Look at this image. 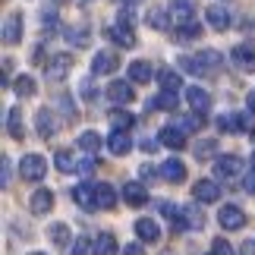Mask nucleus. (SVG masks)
I'll use <instances>...</instances> for the list:
<instances>
[{
  "mask_svg": "<svg viewBox=\"0 0 255 255\" xmlns=\"http://www.w3.org/2000/svg\"><path fill=\"white\" fill-rule=\"evenodd\" d=\"M243 189H246L249 195H255V167H252L246 176H243Z\"/></svg>",
  "mask_w": 255,
  "mask_h": 255,
  "instance_id": "45",
  "label": "nucleus"
},
{
  "mask_svg": "<svg viewBox=\"0 0 255 255\" xmlns=\"http://www.w3.org/2000/svg\"><path fill=\"white\" fill-rule=\"evenodd\" d=\"M57 104L63 107V117H66V120H76V117H79V114H76V104H73L66 95H60V101H57Z\"/></svg>",
  "mask_w": 255,
  "mask_h": 255,
  "instance_id": "40",
  "label": "nucleus"
},
{
  "mask_svg": "<svg viewBox=\"0 0 255 255\" xmlns=\"http://www.w3.org/2000/svg\"><path fill=\"white\" fill-rule=\"evenodd\" d=\"M111 123H114V129H129V126H132V117L129 114H126V111H114L111 114Z\"/></svg>",
  "mask_w": 255,
  "mask_h": 255,
  "instance_id": "36",
  "label": "nucleus"
},
{
  "mask_svg": "<svg viewBox=\"0 0 255 255\" xmlns=\"http://www.w3.org/2000/svg\"><path fill=\"white\" fill-rule=\"evenodd\" d=\"M73 202L79 205V208H85V211H95L98 208V192H95V186L92 183H79L73 189Z\"/></svg>",
  "mask_w": 255,
  "mask_h": 255,
  "instance_id": "8",
  "label": "nucleus"
},
{
  "mask_svg": "<svg viewBox=\"0 0 255 255\" xmlns=\"http://www.w3.org/2000/svg\"><path fill=\"white\" fill-rule=\"evenodd\" d=\"M123 199H126V205H132V208H142V205L148 202V192H145L142 183H126L123 186Z\"/></svg>",
  "mask_w": 255,
  "mask_h": 255,
  "instance_id": "21",
  "label": "nucleus"
},
{
  "mask_svg": "<svg viewBox=\"0 0 255 255\" xmlns=\"http://www.w3.org/2000/svg\"><path fill=\"white\" fill-rule=\"evenodd\" d=\"M240 255H255V240H246L240 246Z\"/></svg>",
  "mask_w": 255,
  "mask_h": 255,
  "instance_id": "50",
  "label": "nucleus"
},
{
  "mask_svg": "<svg viewBox=\"0 0 255 255\" xmlns=\"http://www.w3.org/2000/svg\"><path fill=\"white\" fill-rule=\"evenodd\" d=\"M240 129H255V114H240Z\"/></svg>",
  "mask_w": 255,
  "mask_h": 255,
  "instance_id": "47",
  "label": "nucleus"
},
{
  "mask_svg": "<svg viewBox=\"0 0 255 255\" xmlns=\"http://www.w3.org/2000/svg\"><path fill=\"white\" fill-rule=\"evenodd\" d=\"M158 142L167 145V148H173V151H180V148H186V132L180 129V126H164Z\"/></svg>",
  "mask_w": 255,
  "mask_h": 255,
  "instance_id": "17",
  "label": "nucleus"
},
{
  "mask_svg": "<svg viewBox=\"0 0 255 255\" xmlns=\"http://www.w3.org/2000/svg\"><path fill=\"white\" fill-rule=\"evenodd\" d=\"M135 237H139L142 243H158L161 230H158V224H154L151 218H139L135 221Z\"/></svg>",
  "mask_w": 255,
  "mask_h": 255,
  "instance_id": "18",
  "label": "nucleus"
},
{
  "mask_svg": "<svg viewBox=\"0 0 255 255\" xmlns=\"http://www.w3.org/2000/svg\"><path fill=\"white\" fill-rule=\"evenodd\" d=\"M252 28H255V22H252Z\"/></svg>",
  "mask_w": 255,
  "mask_h": 255,
  "instance_id": "56",
  "label": "nucleus"
},
{
  "mask_svg": "<svg viewBox=\"0 0 255 255\" xmlns=\"http://www.w3.org/2000/svg\"><path fill=\"white\" fill-rule=\"evenodd\" d=\"M211 252H214V255H237V252H233V246H230V243H227V240H221V237L214 240V249H211Z\"/></svg>",
  "mask_w": 255,
  "mask_h": 255,
  "instance_id": "43",
  "label": "nucleus"
},
{
  "mask_svg": "<svg viewBox=\"0 0 255 255\" xmlns=\"http://www.w3.org/2000/svg\"><path fill=\"white\" fill-rule=\"evenodd\" d=\"M79 92H82V98H85V101H95V98H98V88H95V82H92V79H85Z\"/></svg>",
  "mask_w": 255,
  "mask_h": 255,
  "instance_id": "44",
  "label": "nucleus"
},
{
  "mask_svg": "<svg viewBox=\"0 0 255 255\" xmlns=\"http://www.w3.org/2000/svg\"><path fill=\"white\" fill-rule=\"evenodd\" d=\"M28 255H44V252H28Z\"/></svg>",
  "mask_w": 255,
  "mask_h": 255,
  "instance_id": "53",
  "label": "nucleus"
},
{
  "mask_svg": "<svg viewBox=\"0 0 255 255\" xmlns=\"http://www.w3.org/2000/svg\"><path fill=\"white\" fill-rule=\"evenodd\" d=\"M218 221H221L224 230H240L243 224H246V214H243L237 205H224L221 214H218Z\"/></svg>",
  "mask_w": 255,
  "mask_h": 255,
  "instance_id": "10",
  "label": "nucleus"
},
{
  "mask_svg": "<svg viewBox=\"0 0 255 255\" xmlns=\"http://www.w3.org/2000/svg\"><path fill=\"white\" fill-rule=\"evenodd\" d=\"M243 170H246V164H243L237 154H221V158H214V176H218L221 183H237Z\"/></svg>",
  "mask_w": 255,
  "mask_h": 255,
  "instance_id": "2",
  "label": "nucleus"
},
{
  "mask_svg": "<svg viewBox=\"0 0 255 255\" xmlns=\"http://www.w3.org/2000/svg\"><path fill=\"white\" fill-rule=\"evenodd\" d=\"M35 129H38V135H41V139H54L57 129H60V120H57L54 111L41 107V111L35 114Z\"/></svg>",
  "mask_w": 255,
  "mask_h": 255,
  "instance_id": "6",
  "label": "nucleus"
},
{
  "mask_svg": "<svg viewBox=\"0 0 255 255\" xmlns=\"http://www.w3.org/2000/svg\"><path fill=\"white\" fill-rule=\"evenodd\" d=\"M107 148H111V154H129V148H132V139L126 135L123 129H114L111 132V139H107Z\"/></svg>",
  "mask_w": 255,
  "mask_h": 255,
  "instance_id": "22",
  "label": "nucleus"
},
{
  "mask_svg": "<svg viewBox=\"0 0 255 255\" xmlns=\"http://www.w3.org/2000/svg\"><path fill=\"white\" fill-rule=\"evenodd\" d=\"M28 208H32V214H47L54 208V192L51 189H35L32 199H28Z\"/></svg>",
  "mask_w": 255,
  "mask_h": 255,
  "instance_id": "15",
  "label": "nucleus"
},
{
  "mask_svg": "<svg viewBox=\"0 0 255 255\" xmlns=\"http://www.w3.org/2000/svg\"><path fill=\"white\" fill-rule=\"evenodd\" d=\"M47 237H51V243H54V246L66 249V246H70V240H73V233H70V224H51Z\"/></svg>",
  "mask_w": 255,
  "mask_h": 255,
  "instance_id": "24",
  "label": "nucleus"
},
{
  "mask_svg": "<svg viewBox=\"0 0 255 255\" xmlns=\"http://www.w3.org/2000/svg\"><path fill=\"white\" fill-rule=\"evenodd\" d=\"M88 249H95L92 243H88V237H76V243H73V255H88Z\"/></svg>",
  "mask_w": 255,
  "mask_h": 255,
  "instance_id": "42",
  "label": "nucleus"
},
{
  "mask_svg": "<svg viewBox=\"0 0 255 255\" xmlns=\"http://www.w3.org/2000/svg\"><path fill=\"white\" fill-rule=\"evenodd\" d=\"M218 66H221V54H214V51H202V54H192V57H180V70L199 76V79L211 76Z\"/></svg>",
  "mask_w": 255,
  "mask_h": 255,
  "instance_id": "1",
  "label": "nucleus"
},
{
  "mask_svg": "<svg viewBox=\"0 0 255 255\" xmlns=\"http://www.w3.org/2000/svg\"><path fill=\"white\" fill-rule=\"evenodd\" d=\"M161 85H164V92H180V85H183L180 82V73H170L167 70V73L161 76Z\"/></svg>",
  "mask_w": 255,
  "mask_h": 255,
  "instance_id": "37",
  "label": "nucleus"
},
{
  "mask_svg": "<svg viewBox=\"0 0 255 255\" xmlns=\"http://www.w3.org/2000/svg\"><path fill=\"white\" fill-rule=\"evenodd\" d=\"M205 19H208V25L214 28V32H224V28H230V22H233L230 9H227V6H221V3H214V6L205 9Z\"/></svg>",
  "mask_w": 255,
  "mask_h": 255,
  "instance_id": "7",
  "label": "nucleus"
},
{
  "mask_svg": "<svg viewBox=\"0 0 255 255\" xmlns=\"http://www.w3.org/2000/svg\"><path fill=\"white\" fill-rule=\"evenodd\" d=\"M148 25H154V28H167V32H170V25H173L170 9H151V13H148Z\"/></svg>",
  "mask_w": 255,
  "mask_h": 255,
  "instance_id": "31",
  "label": "nucleus"
},
{
  "mask_svg": "<svg viewBox=\"0 0 255 255\" xmlns=\"http://www.w3.org/2000/svg\"><path fill=\"white\" fill-rule=\"evenodd\" d=\"M76 145H79L82 151H88V154H98V148H101V135H98L95 129H85L79 139H76Z\"/></svg>",
  "mask_w": 255,
  "mask_h": 255,
  "instance_id": "27",
  "label": "nucleus"
},
{
  "mask_svg": "<svg viewBox=\"0 0 255 255\" xmlns=\"http://www.w3.org/2000/svg\"><path fill=\"white\" fill-rule=\"evenodd\" d=\"M123 255H145V246L142 243H129V246H123Z\"/></svg>",
  "mask_w": 255,
  "mask_h": 255,
  "instance_id": "48",
  "label": "nucleus"
},
{
  "mask_svg": "<svg viewBox=\"0 0 255 255\" xmlns=\"http://www.w3.org/2000/svg\"><path fill=\"white\" fill-rule=\"evenodd\" d=\"M0 167H3V173H0V183L9 186V158H3V164H0Z\"/></svg>",
  "mask_w": 255,
  "mask_h": 255,
  "instance_id": "49",
  "label": "nucleus"
},
{
  "mask_svg": "<svg viewBox=\"0 0 255 255\" xmlns=\"http://www.w3.org/2000/svg\"><path fill=\"white\" fill-rule=\"evenodd\" d=\"M70 70H73V57L70 54H54L44 66V79L47 82H63L66 76H70Z\"/></svg>",
  "mask_w": 255,
  "mask_h": 255,
  "instance_id": "4",
  "label": "nucleus"
},
{
  "mask_svg": "<svg viewBox=\"0 0 255 255\" xmlns=\"http://www.w3.org/2000/svg\"><path fill=\"white\" fill-rule=\"evenodd\" d=\"M6 132L9 139H22V114H19V107L6 111Z\"/></svg>",
  "mask_w": 255,
  "mask_h": 255,
  "instance_id": "29",
  "label": "nucleus"
},
{
  "mask_svg": "<svg viewBox=\"0 0 255 255\" xmlns=\"http://www.w3.org/2000/svg\"><path fill=\"white\" fill-rule=\"evenodd\" d=\"M107 38H111L114 44H120V47H135V35H132V28L129 25H123V22H117L107 28Z\"/></svg>",
  "mask_w": 255,
  "mask_h": 255,
  "instance_id": "16",
  "label": "nucleus"
},
{
  "mask_svg": "<svg viewBox=\"0 0 255 255\" xmlns=\"http://www.w3.org/2000/svg\"><path fill=\"white\" fill-rule=\"evenodd\" d=\"M183 227H189V230H202L205 227V214L195 208V205H186L183 208Z\"/></svg>",
  "mask_w": 255,
  "mask_h": 255,
  "instance_id": "26",
  "label": "nucleus"
},
{
  "mask_svg": "<svg viewBox=\"0 0 255 255\" xmlns=\"http://www.w3.org/2000/svg\"><path fill=\"white\" fill-rule=\"evenodd\" d=\"M54 161H57V170L60 173H76V167H79V161H76L70 151H57Z\"/></svg>",
  "mask_w": 255,
  "mask_h": 255,
  "instance_id": "33",
  "label": "nucleus"
},
{
  "mask_svg": "<svg viewBox=\"0 0 255 255\" xmlns=\"http://www.w3.org/2000/svg\"><path fill=\"white\" fill-rule=\"evenodd\" d=\"M95 192H98V208L107 211V208H114V205H117V189H114L111 183H98Z\"/></svg>",
  "mask_w": 255,
  "mask_h": 255,
  "instance_id": "25",
  "label": "nucleus"
},
{
  "mask_svg": "<svg viewBox=\"0 0 255 255\" xmlns=\"http://www.w3.org/2000/svg\"><path fill=\"white\" fill-rule=\"evenodd\" d=\"M117 66H120V60H117L114 51H98L95 60H92V76H107V73H114Z\"/></svg>",
  "mask_w": 255,
  "mask_h": 255,
  "instance_id": "9",
  "label": "nucleus"
},
{
  "mask_svg": "<svg viewBox=\"0 0 255 255\" xmlns=\"http://www.w3.org/2000/svg\"><path fill=\"white\" fill-rule=\"evenodd\" d=\"M170 38H173L176 44H189V41H199V38H202V25H199V22H192V25H176Z\"/></svg>",
  "mask_w": 255,
  "mask_h": 255,
  "instance_id": "23",
  "label": "nucleus"
},
{
  "mask_svg": "<svg viewBox=\"0 0 255 255\" xmlns=\"http://www.w3.org/2000/svg\"><path fill=\"white\" fill-rule=\"evenodd\" d=\"M176 126H180L183 132H189V129H199V126H202V114H189V117H183V120L176 123Z\"/></svg>",
  "mask_w": 255,
  "mask_h": 255,
  "instance_id": "38",
  "label": "nucleus"
},
{
  "mask_svg": "<svg viewBox=\"0 0 255 255\" xmlns=\"http://www.w3.org/2000/svg\"><path fill=\"white\" fill-rule=\"evenodd\" d=\"M95 164H98V161L92 158V154H88L85 161H79V167H76V173H92V170H95Z\"/></svg>",
  "mask_w": 255,
  "mask_h": 255,
  "instance_id": "46",
  "label": "nucleus"
},
{
  "mask_svg": "<svg viewBox=\"0 0 255 255\" xmlns=\"http://www.w3.org/2000/svg\"><path fill=\"white\" fill-rule=\"evenodd\" d=\"M54 3H66V0H54Z\"/></svg>",
  "mask_w": 255,
  "mask_h": 255,
  "instance_id": "54",
  "label": "nucleus"
},
{
  "mask_svg": "<svg viewBox=\"0 0 255 255\" xmlns=\"http://www.w3.org/2000/svg\"><path fill=\"white\" fill-rule=\"evenodd\" d=\"M139 173H142V180H151V176H154V170H151V167H142Z\"/></svg>",
  "mask_w": 255,
  "mask_h": 255,
  "instance_id": "51",
  "label": "nucleus"
},
{
  "mask_svg": "<svg viewBox=\"0 0 255 255\" xmlns=\"http://www.w3.org/2000/svg\"><path fill=\"white\" fill-rule=\"evenodd\" d=\"M211 255H214V252H211Z\"/></svg>",
  "mask_w": 255,
  "mask_h": 255,
  "instance_id": "57",
  "label": "nucleus"
},
{
  "mask_svg": "<svg viewBox=\"0 0 255 255\" xmlns=\"http://www.w3.org/2000/svg\"><path fill=\"white\" fill-rule=\"evenodd\" d=\"M70 38H73V44H76V47H85V44H88V38H85V28H73V32L66 28V41H70Z\"/></svg>",
  "mask_w": 255,
  "mask_h": 255,
  "instance_id": "39",
  "label": "nucleus"
},
{
  "mask_svg": "<svg viewBox=\"0 0 255 255\" xmlns=\"http://www.w3.org/2000/svg\"><path fill=\"white\" fill-rule=\"evenodd\" d=\"M170 16H173V28L176 25H192L195 22V9L189 0H176V3L170 6Z\"/></svg>",
  "mask_w": 255,
  "mask_h": 255,
  "instance_id": "14",
  "label": "nucleus"
},
{
  "mask_svg": "<svg viewBox=\"0 0 255 255\" xmlns=\"http://www.w3.org/2000/svg\"><path fill=\"white\" fill-rule=\"evenodd\" d=\"M186 101H189V107L195 114H202V117L211 111V95L205 92V88H199V85H192L189 92H186Z\"/></svg>",
  "mask_w": 255,
  "mask_h": 255,
  "instance_id": "11",
  "label": "nucleus"
},
{
  "mask_svg": "<svg viewBox=\"0 0 255 255\" xmlns=\"http://www.w3.org/2000/svg\"><path fill=\"white\" fill-rule=\"evenodd\" d=\"M192 195H195V202H205V205L218 202L221 199V186L214 183V180H199V183L192 186Z\"/></svg>",
  "mask_w": 255,
  "mask_h": 255,
  "instance_id": "13",
  "label": "nucleus"
},
{
  "mask_svg": "<svg viewBox=\"0 0 255 255\" xmlns=\"http://www.w3.org/2000/svg\"><path fill=\"white\" fill-rule=\"evenodd\" d=\"M107 98H111L114 104H129L132 101V85L123 82V79H117V82L107 85Z\"/></svg>",
  "mask_w": 255,
  "mask_h": 255,
  "instance_id": "19",
  "label": "nucleus"
},
{
  "mask_svg": "<svg viewBox=\"0 0 255 255\" xmlns=\"http://www.w3.org/2000/svg\"><path fill=\"white\" fill-rule=\"evenodd\" d=\"M161 176L167 183H183L186 180V164L183 161H176V158H167L161 164Z\"/></svg>",
  "mask_w": 255,
  "mask_h": 255,
  "instance_id": "20",
  "label": "nucleus"
},
{
  "mask_svg": "<svg viewBox=\"0 0 255 255\" xmlns=\"http://www.w3.org/2000/svg\"><path fill=\"white\" fill-rule=\"evenodd\" d=\"M0 35H3V44H16L19 38H22V16H19V13H9V16L3 19Z\"/></svg>",
  "mask_w": 255,
  "mask_h": 255,
  "instance_id": "12",
  "label": "nucleus"
},
{
  "mask_svg": "<svg viewBox=\"0 0 255 255\" xmlns=\"http://www.w3.org/2000/svg\"><path fill=\"white\" fill-rule=\"evenodd\" d=\"M151 107H161V111H173L176 107V92H164L151 101Z\"/></svg>",
  "mask_w": 255,
  "mask_h": 255,
  "instance_id": "35",
  "label": "nucleus"
},
{
  "mask_svg": "<svg viewBox=\"0 0 255 255\" xmlns=\"http://www.w3.org/2000/svg\"><path fill=\"white\" fill-rule=\"evenodd\" d=\"M218 129H224V132L240 129V117H221V120H218Z\"/></svg>",
  "mask_w": 255,
  "mask_h": 255,
  "instance_id": "41",
  "label": "nucleus"
},
{
  "mask_svg": "<svg viewBox=\"0 0 255 255\" xmlns=\"http://www.w3.org/2000/svg\"><path fill=\"white\" fill-rule=\"evenodd\" d=\"M246 104H249V111L255 114V92H249V98H246Z\"/></svg>",
  "mask_w": 255,
  "mask_h": 255,
  "instance_id": "52",
  "label": "nucleus"
},
{
  "mask_svg": "<svg viewBox=\"0 0 255 255\" xmlns=\"http://www.w3.org/2000/svg\"><path fill=\"white\" fill-rule=\"evenodd\" d=\"M44 173H47V161L41 154H25V158H19V176H22V180L38 183V180H44Z\"/></svg>",
  "mask_w": 255,
  "mask_h": 255,
  "instance_id": "3",
  "label": "nucleus"
},
{
  "mask_svg": "<svg viewBox=\"0 0 255 255\" xmlns=\"http://www.w3.org/2000/svg\"><path fill=\"white\" fill-rule=\"evenodd\" d=\"M252 167H255V154H252Z\"/></svg>",
  "mask_w": 255,
  "mask_h": 255,
  "instance_id": "55",
  "label": "nucleus"
},
{
  "mask_svg": "<svg viewBox=\"0 0 255 255\" xmlns=\"http://www.w3.org/2000/svg\"><path fill=\"white\" fill-rule=\"evenodd\" d=\"M95 255H117V240H114V233H101V237L95 240Z\"/></svg>",
  "mask_w": 255,
  "mask_h": 255,
  "instance_id": "30",
  "label": "nucleus"
},
{
  "mask_svg": "<svg viewBox=\"0 0 255 255\" xmlns=\"http://www.w3.org/2000/svg\"><path fill=\"white\" fill-rule=\"evenodd\" d=\"M230 60L240 73H255V44H237L230 51Z\"/></svg>",
  "mask_w": 255,
  "mask_h": 255,
  "instance_id": "5",
  "label": "nucleus"
},
{
  "mask_svg": "<svg viewBox=\"0 0 255 255\" xmlns=\"http://www.w3.org/2000/svg\"><path fill=\"white\" fill-rule=\"evenodd\" d=\"M13 88H16L19 98H32V95H35V79H32V76H16V79H13Z\"/></svg>",
  "mask_w": 255,
  "mask_h": 255,
  "instance_id": "32",
  "label": "nucleus"
},
{
  "mask_svg": "<svg viewBox=\"0 0 255 255\" xmlns=\"http://www.w3.org/2000/svg\"><path fill=\"white\" fill-rule=\"evenodd\" d=\"M129 79L132 82H148L151 79V63L148 60H132L129 63Z\"/></svg>",
  "mask_w": 255,
  "mask_h": 255,
  "instance_id": "28",
  "label": "nucleus"
},
{
  "mask_svg": "<svg viewBox=\"0 0 255 255\" xmlns=\"http://www.w3.org/2000/svg\"><path fill=\"white\" fill-rule=\"evenodd\" d=\"M214 151H218V142H214V139H205V142L195 145V158H199V161H208Z\"/></svg>",
  "mask_w": 255,
  "mask_h": 255,
  "instance_id": "34",
  "label": "nucleus"
}]
</instances>
